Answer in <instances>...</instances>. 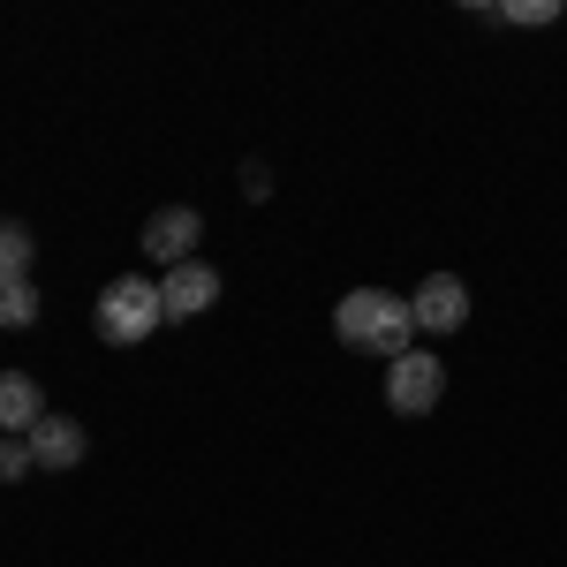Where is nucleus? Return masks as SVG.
I'll use <instances>...</instances> for the list:
<instances>
[{
    "label": "nucleus",
    "instance_id": "f257e3e1",
    "mask_svg": "<svg viewBox=\"0 0 567 567\" xmlns=\"http://www.w3.org/2000/svg\"><path fill=\"white\" fill-rule=\"evenodd\" d=\"M333 341L393 363V355H409V341H416V310H409V296H393V288H349L333 303Z\"/></svg>",
    "mask_w": 567,
    "mask_h": 567
},
{
    "label": "nucleus",
    "instance_id": "f03ea898",
    "mask_svg": "<svg viewBox=\"0 0 567 567\" xmlns=\"http://www.w3.org/2000/svg\"><path fill=\"white\" fill-rule=\"evenodd\" d=\"M91 326H99V341H106V349H136V341H152V333L167 326L159 280H144V272L106 280V288H99V303H91Z\"/></svg>",
    "mask_w": 567,
    "mask_h": 567
},
{
    "label": "nucleus",
    "instance_id": "7ed1b4c3",
    "mask_svg": "<svg viewBox=\"0 0 567 567\" xmlns=\"http://www.w3.org/2000/svg\"><path fill=\"white\" fill-rule=\"evenodd\" d=\"M439 393H446V363H439V355L409 349V355L386 363V409L393 416H432Z\"/></svg>",
    "mask_w": 567,
    "mask_h": 567
},
{
    "label": "nucleus",
    "instance_id": "20e7f679",
    "mask_svg": "<svg viewBox=\"0 0 567 567\" xmlns=\"http://www.w3.org/2000/svg\"><path fill=\"white\" fill-rule=\"evenodd\" d=\"M197 243H205V213L197 205H159V213L144 219V258L167 265V272L197 258Z\"/></svg>",
    "mask_w": 567,
    "mask_h": 567
},
{
    "label": "nucleus",
    "instance_id": "39448f33",
    "mask_svg": "<svg viewBox=\"0 0 567 567\" xmlns=\"http://www.w3.org/2000/svg\"><path fill=\"white\" fill-rule=\"evenodd\" d=\"M409 310H416V333H462V326H470V288H462L454 272H432V280L409 296Z\"/></svg>",
    "mask_w": 567,
    "mask_h": 567
},
{
    "label": "nucleus",
    "instance_id": "423d86ee",
    "mask_svg": "<svg viewBox=\"0 0 567 567\" xmlns=\"http://www.w3.org/2000/svg\"><path fill=\"white\" fill-rule=\"evenodd\" d=\"M53 416L45 409V386L31 379V371H0V439H31Z\"/></svg>",
    "mask_w": 567,
    "mask_h": 567
},
{
    "label": "nucleus",
    "instance_id": "0eeeda50",
    "mask_svg": "<svg viewBox=\"0 0 567 567\" xmlns=\"http://www.w3.org/2000/svg\"><path fill=\"white\" fill-rule=\"evenodd\" d=\"M159 303H167V318H205V310L219 303V272H213L205 258L175 265V272L159 280Z\"/></svg>",
    "mask_w": 567,
    "mask_h": 567
},
{
    "label": "nucleus",
    "instance_id": "6e6552de",
    "mask_svg": "<svg viewBox=\"0 0 567 567\" xmlns=\"http://www.w3.org/2000/svg\"><path fill=\"white\" fill-rule=\"evenodd\" d=\"M91 454V439L76 416H45L39 432H31V470H76Z\"/></svg>",
    "mask_w": 567,
    "mask_h": 567
},
{
    "label": "nucleus",
    "instance_id": "1a4fd4ad",
    "mask_svg": "<svg viewBox=\"0 0 567 567\" xmlns=\"http://www.w3.org/2000/svg\"><path fill=\"white\" fill-rule=\"evenodd\" d=\"M0 326L16 333V326H39V288H31V272H0Z\"/></svg>",
    "mask_w": 567,
    "mask_h": 567
},
{
    "label": "nucleus",
    "instance_id": "9d476101",
    "mask_svg": "<svg viewBox=\"0 0 567 567\" xmlns=\"http://www.w3.org/2000/svg\"><path fill=\"white\" fill-rule=\"evenodd\" d=\"M31 250H39L31 227L23 219H0V272H31Z\"/></svg>",
    "mask_w": 567,
    "mask_h": 567
},
{
    "label": "nucleus",
    "instance_id": "9b49d317",
    "mask_svg": "<svg viewBox=\"0 0 567 567\" xmlns=\"http://www.w3.org/2000/svg\"><path fill=\"white\" fill-rule=\"evenodd\" d=\"M499 23H523V31H537V23H560V0H507V8H492Z\"/></svg>",
    "mask_w": 567,
    "mask_h": 567
},
{
    "label": "nucleus",
    "instance_id": "f8f14e48",
    "mask_svg": "<svg viewBox=\"0 0 567 567\" xmlns=\"http://www.w3.org/2000/svg\"><path fill=\"white\" fill-rule=\"evenodd\" d=\"M31 477V439H0V484Z\"/></svg>",
    "mask_w": 567,
    "mask_h": 567
},
{
    "label": "nucleus",
    "instance_id": "ddd939ff",
    "mask_svg": "<svg viewBox=\"0 0 567 567\" xmlns=\"http://www.w3.org/2000/svg\"><path fill=\"white\" fill-rule=\"evenodd\" d=\"M265 189H272V175H265L258 159H250V167H243V197H265Z\"/></svg>",
    "mask_w": 567,
    "mask_h": 567
}]
</instances>
